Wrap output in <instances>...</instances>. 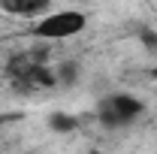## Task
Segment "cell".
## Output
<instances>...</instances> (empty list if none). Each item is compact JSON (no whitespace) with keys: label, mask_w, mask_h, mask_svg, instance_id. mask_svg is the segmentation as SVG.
I'll use <instances>...</instances> for the list:
<instances>
[{"label":"cell","mask_w":157,"mask_h":154,"mask_svg":"<svg viewBox=\"0 0 157 154\" xmlns=\"http://www.w3.org/2000/svg\"><path fill=\"white\" fill-rule=\"evenodd\" d=\"M85 12L78 9H55L48 15H42L39 21H33L30 27V37L33 39H48V42H58V39H70L85 30Z\"/></svg>","instance_id":"obj_1"},{"label":"cell","mask_w":157,"mask_h":154,"mask_svg":"<svg viewBox=\"0 0 157 154\" xmlns=\"http://www.w3.org/2000/svg\"><path fill=\"white\" fill-rule=\"evenodd\" d=\"M142 112H145V103L133 94H109L100 100V109H97L103 127H127Z\"/></svg>","instance_id":"obj_2"},{"label":"cell","mask_w":157,"mask_h":154,"mask_svg":"<svg viewBox=\"0 0 157 154\" xmlns=\"http://www.w3.org/2000/svg\"><path fill=\"white\" fill-rule=\"evenodd\" d=\"M12 82H15L18 91H36V88H52L58 79H55V73H48L45 67L33 64L30 58H21L12 67Z\"/></svg>","instance_id":"obj_3"},{"label":"cell","mask_w":157,"mask_h":154,"mask_svg":"<svg viewBox=\"0 0 157 154\" xmlns=\"http://www.w3.org/2000/svg\"><path fill=\"white\" fill-rule=\"evenodd\" d=\"M0 9L9 12V15H24V18H33L39 12L48 15V3H45V0H33V3H30V0H3Z\"/></svg>","instance_id":"obj_4"},{"label":"cell","mask_w":157,"mask_h":154,"mask_svg":"<svg viewBox=\"0 0 157 154\" xmlns=\"http://www.w3.org/2000/svg\"><path fill=\"white\" fill-rule=\"evenodd\" d=\"M52 127L55 130H73L76 124H73V118H67V115H52Z\"/></svg>","instance_id":"obj_5"},{"label":"cell","mask_w":157,"mask_h":154,"mask_svg":"<svg viewBox=\"0 0 157 154\" xmlns=\"http://www.w3.org/2000/svg\"><path fill=\"white\" fill-rule=\"evenodd\" d=\"M139 39H142V42H145L148 48H157V33H154V30L142 27V30H139Z\"/></svg>","instance_id":"obj_6"},{"label":"cell","mask_w":157,"mask_h":154,"mask_svg":"<svg viewBox=\"0 0 157 154\" xmlns=\"http://www.w3.org/2000/svg\"><path fill=\"white\" fill-rule=\"evenodd\" d=\"M91 154H103V151H91Z\"/></svg>","instance_id":"obj_7"},{"label":"cell","mask_w":157,"mask_h":154,"mask_svg":"<svg viewBox=\"0 0 157 154\" xmlns=\"http://www.w3.org/2000/svg\"><path fill=\"white\" fill-rule=\"evenodd\" d=\"M3 121H6V118H0V124H3Z\"/></svg>","instance_id":"obj_8"},{"label":"cell","mask_w":157,"mask_h":154,"mask_svg":"<svg viewBox=\"0 0 157 154\" xmlns=\"http://www.w3.org/2000/svg\"><path fill=\"white\" fill-rule=\"evenodd\" d=\"M154 76H157V67H154Z\"/></svg>","instance_id":"obj_9"}]
</instances>
